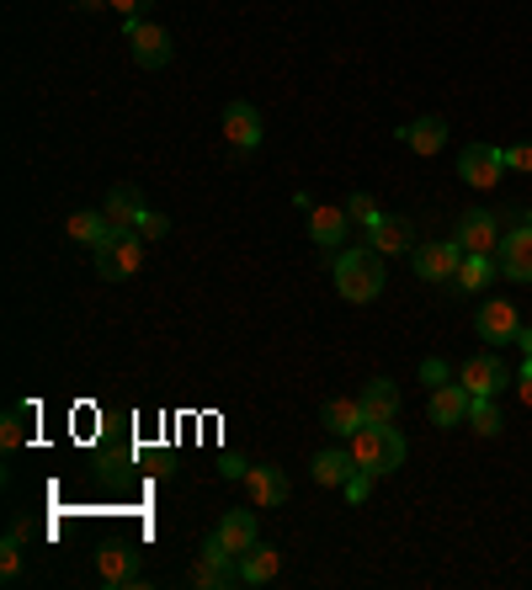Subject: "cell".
Listing matches in <instances>:
<instances>
[{"label": "cell", "instance_id": "obj_1", "mask_svg": "<svg viewBox=\"0 0 532 590\" xmlns=\"http://www.w3.org/2000/svg\"><path fill=\"white\" fill-rule=\"evenodd\" d=\"M330 276H335V293L346 298V304H373L378 293H383V256L378 250H346V256H335L326 261Z\"/></svg>", "mask_w": 532, "mask_h": 590}, {"label": "cell", "instance_id": "obj_2", "mask_svg": "<svg viewBox=\"0 0 532 590\" xmlns=\"http://www.w3.org/2000/svg\"><path fill=\"white\" fill-rule=\"evenodd\" d=\"M352 452H357V463L368 473H394L405 463V436L394 432V421H368L363 432L352 436Z\"/></svg>", "mask_w": 532, "mask_h": 590}, {"label": "cell", "instance_id": "obj_3", "mask_svg": "<svg viewBox=\"0 0 532 590\" xmlns=\"http://www.w3.org/2000/svg\"><path fill=\"white\" fill-rule=\"evenodd\" d=\"M144 267V235L139 229H123V224H113V235L96 245V276H107V282H123Z\"/></svg>", "mask_w": 532, "mask_h": 590}, {"label": "cell", "instance_id": "obj_4", "mask_svg": "<svg viewBox=\"0 0 532 590\" xmlns=\"http://www.w3.org/2000/svg\"><path fill=\"white\" fill-rule=\"evenodd\" d=\"M500 235H506V224H500V213L490 208H469V213H458V250L463 256H495L500 250Z\"/></svg>", "mask_w": 532, "mask_h": 590}, {"label": "cell", "instance_id": "obj_5", "mask_svg": "<svg viewBox=\"0 0 532 590\" xmlns=\"http://www.w3.org/2000/svg\"><path fill=\"white\" fill-rule=\"evenodd\" d=\"M410 267H415V276H426V282L452 287V282H458V267H463V250H458V239H442V245H415V250H410Z\"/></svg>", "mask_w": 532, "mask_h": 590}, {"label": "cell", "instance_id": "obj_6", "mask_svg": "<svg viewBox=\"0 0 532 590\" xmlns=\"http://www.w3.org/2000/svg\"><path fill=\"white\" fill-rule=\"evenodd\" d=\"M474 330H480V341H490V346H511L517 330H522V315H517L511 298H485L480 315H474Z\"/></svg>", "mask_w": 532, "mask_h": 590}, {"label": "cell", "instance_id": "obj_7", "mask_svg": "<svg viewBox=\"0 0 532 590\" xmlns=\"http://www.w3.org/2000/svg\"><path fill=\"white\" fill-rule=\"evenodd\" d=\"M458 384L474 393V399H495V393L511 384V373H506V362L490 352H480V356H469L463 367H458Z\"/></svg>", "mask_w": 532, "mask_h": 590}, {"label": "cell", "instance_id": "obj_8", "mask_svg": "<svg viewBox=\"0 0 532 590\" xmlns=\"http://www.w3.org/2000/svg\"><path fill=\"white\" fill-rule=\"evenodd\" d=\"M128 54H133V64L161 70V64H170V33L155 22H128Z\"/></svg>", "mask_w": 532, "mask_h": 590}, {"label": "cell", "instance_id": "obj_9", "mask_svg": "<svg viewBox=\"0 0 532 590\" xmlns=\"http://www.w3.org/2000/svg\"><path fill=\"white\" fill-rule=\"evenodd\" d=\"M458 176L469 181V187H480V192H490L495 181L506 176V160L495 144H469L463 155H458Z\"/></svg>", "mask_w": 532, "mask_h": 590}, {"label": "cell", "instance_id": "obj_10", "mask_svg": "<svg viewBox=\"0 0 532 590\" xmlns=\"http://www.w3.org/2000/svg\"><path fill=\"white\" fill-rule=\"evenodd\" d=\"M495 261H500V276H511V282H532V224L506 229V235H500V250H495Z\"/></svg>", "mask_w": 532, "mask_h": 590}, {"label": "cell", "instance_id": "obj_11", "mask_svg": "<svg viewBox=\"0 0 532 590\" xmlns=\"http://www.w3.org/2000/svg\"><path fill=\"white\" fill-rule=\"evenodd\" d=\"M469 404H474V393H469L463 384H458V378H452V384H442V389H431V404H426V415H431V426L452 432V426H469Z\"/></svg>", "mask_w": 532, "mask_h": 590}, {"label": "cell", "instance_id": "obj_12", "mask_svg": "<svg viewBox=\"0 0 532 590\" xmlns=\"http://www.w3.org/2000/svg\"><path fill=\"white\" fill-rule=\"evenodd\" d=\"M246 489L261 511H277L287 506V469H272V463H250L246 469Z\"/></svg>", "mask_w": 532, "mask_h": 590}, {"label": "cell", "instance_id": "obj_13", "mask_svg": "<svg viewBox=\"0 0 532 590\" xmlns=\"http://www.w3.org/2000/svg\"><path fill=\"white\" fill-rule=\"evenodd\" d=\"M96 569H102L107 586H139V580H144V575H139V553H133V543H107V548L96 553Z\"/></svg>", "mask_w": 532, "mask_h": 590}, {"label": "cell", "instance_id": "obj_14", "mask_svg": "<svg viewBox=\"0 0 532 590\" xmlns=\"http://www.w3.org/2000/svg\"><path fill=\"white\" fill-rule=\"evenodd\" d=\"M213 538H218V548L235 553V558L261 543V532H256V516H250V511H224V516H218V527H213Z\"/></svg>", "mask_w": 532, "mask_h": 590}, {"label": "cell", "instance_id": "obj_15", "mask_svg": "<svg viewBox=\"0 0 532 590\" xmlns=\"http://www.w3.org/2000/svg\"><path fill=\"white\" fill-rule=\"evenodd\" d=\"M224 139L250 155V150L261 144V113H256L250 102H229V107H224Z\"/></svg>", "mask_w": 532, "mask_h": 590}, {"label": "cell", "instance_id": "obj_16", "mask_svg": "<svg viewBox=\"0 0 532 590\" xmlns=\"http://www.w3.org/2000/svg\"><path fill=\"white\" fill-rule=\"evenodd\" d=\"M357 469H363V463H357L352 441H346V447H326V452H320V458L309 463V473H315V484H326V489H341V484H346V479H352Z\"/></svg>", "mask_w": 532, "mask_h": 590}, {"label": "cell", "instance_id": "obj_17", "mask_svg": "<svg viewBox=\"0 0 532 590\" xmlns=\"http://www.w3.org/2000/svg\"><path fill=\"white\" fill-rule=\"evenodd\" d=\"M320 421H326L330 436H341V441H352V436L368 426V415H363V399H326V410H320Z\"/></svg>", "mask_w": 532, "mask_h": 590}, {"label": "cell", "instance_id": "obj_18", "mask_svg": "<svg viewBox=\"0 0 532 590\" xmlns=\"http://www.w3.org/2000/svg\"><path fill=\"white\" fill-rule=\"evenodd\" d=\"M368 245L378 250V256H410V250H415V235H410L405 219L383 213V219H378V224L368 229Z\"/></svg>", "mask_w": 532, "mask_h": 590}, {"label": "cell", "instance_id": "obj_19", "mask_svg": "<svg viewBox=\"0 0 532 590\" xmlns=\"http://www.w3.org/2000/svg\"><path fill=\"white\" fill-rule=\"evenodd\" d=\"M277 569H283V553L267 548V543H256V548L240 553V586H272Z\"/></svg>", "mask_w": 532, "mask_h": 590}, {"label": "cell", "instance_id": "obj_20", "mask_svg": "<svg viewBox=\"0 0 532 590\" xmlns=\"http://www.w3.org/2000/svg\"><path fill=\"white\" fill-rule=\"evenodd\" d=\"M400 144H410L415 155H437L442 144H448V122L442 118H415L400 128Z\"/></svg>", "mask_w": 532, "mask_h": 590}, {"label": "cell", "instance_id": "obj_21", "mask_svg": "<svg viewBox=\"0 0 532 590\" xmlns=\"http://www.w3.org/2000/svg\"><path fill=\"white\" fill-rule=\"evenodd\" d=\"M144 213H150V202H144V192H139V187H113V192H107V219H113V224H123V229H139V219H144Z\"/></svg>", "mask_w": 532, "mask_h": 590}, {"label": "cell", "instance_id": "obj_22", "mask_svg": "<svg viewBox=\"0 0 532 590\" xmlns=\"http://www.w3.org/2000/svg\"><path fill=\"white\" fill-rule=\"evenodd\" d=\"M346 208H309V235H315V245L320 250H335L341 239H346Z\"/></svg>", "mask_w": 532, "mask_h": 590}, {"label": "cell", "instance_id": "obj_23", "mask_svg": "<svg viewBox=\"0 0 532 590\" xmlns=\"http://www.w3.org/2000/svg\"><path fill=\"white\" fill-rule=\"evenodd\" d=\"M357 399H363V415H368V421H394V415H400V389H394V378H373Z\"/></svg>", "mask_w": 532, "mask_h": 590}, {"label": "cell", "instance_id": "obj_24", "mask_svg": "<svg viewBox=\"0 0 532 590\" xmlns=\"http://www.w3.org/2000/svg\"><path fill=\"white\" fill-rule=\"evenodd\" d=\"M64 229H70L75 245H91V250H96L102 239L113 235V219H107V208H102V213H96V208H81V213H70V224H64Z\"/></svg>", "mask_w": 532, "mask_h": 590}, {"label": "cell", "instance_id": "obj_25", "mask_svg": "<svg viewBox=\"0 0 532 590\" xmlns=\"http://www.w3.org/2000/svg\"><path fill=\"white\" fill-rule=\"evenodd\" d=\"M495 272H500V261L495 256H463V267H458V293H485L495 282Z\"/></svg>", "mask_w": 532, "mask_h": 590}, {"label": "cell", "instance_id": "obj_26", "mask_svg": "<svg viewBox=\"0 0 532 590\" xmlns=\"http://www.w3.org/2000/svg\"><path fill=\"white\" fill-rule=\"evenodd\" d=\"M500 426H506V421H500V404H495V399H474V404H469V432L500 436Z\"/></svg>", "mask_w": 532, "mask_h": 590}, {"label": "cell", "instance_id": "obj_27", "mask_svg": "<svg viewBox=\"0 0 532 590\" xmlns=\"http://www.w3.org/2000/svg\"><path fill=\"white\" fill-rule=\"evenodd\" d=\"M346 219H357V224H368V229H373L383 213H378V202H373L368 192H352V197H346Z\"/></svg>", "mask_w": 532, "mask_h": 590}, {"label": "cell", "instance_id": "obj_28", "mask_svg": "<svg viewBox=\"0 0 532 590\" xmlns=\"http://www.w3.org/2000/svg\"><path fill=\"white\" fill-rule=\"evenodd\" d=\"M0 441H5V452L27 441V410H5V426H0Z\"/></svg>", "mask_w": 532, "mask_h": 590}, {"label": "cell", "instance_id": "obj_29", "mask_svg": "<svg viewBox=\"0 0 532 590\" xmlns=\"http://www.w3.org/2000/svg\"><path fill=\"white\" fill-rule=\"evenodd\" d=\"M0 575H5V580L22 575V538H5V543H0Z\"/></svg>", "mask_w": 532, "mask_h": 590}, {"label": "cell", "instance_id": "obj_30", "mask_svg": "<svg viewBox=\"0 0 532 590\" xmlns=\"http://www.w3.org/2000/svg\"><path fill=\"white\" fill-rule=\"evenodd\" d=\"M373 479H378V473L357 469V473H352V479H346V484H341V495H346L352 506H363V500H368V489H373Z\"/></svg>", "mask_w": 532, "mask_h": 590}, {"label": "cell", "instance_id": "obj_31", "mask_svg": "<svg viewBox=\"0 0 532 590\" xmlns=\"http://www.w3.org/2000/svg\"><path fill=\"white\" fill-rule=\"evenodd\" d=\"M500 160H506V170L528 176L532 170V144H500Z\"/></svg>", "mask_w": 532, "mask_h": 590}, {"label": "cell", "instance_id": "obj_32", "mask_svg": "<svg viewBox=\"0 0 532 590\" xmlns=\"http://www.w3.org/2000/svg\"><path fill=\"white\" fill-rule=\"evenodd\" d=\"M139 235H144V239H165V235H170V219H165V213H155V208H150V213L139 219Z\"/></svg>", "mask_w": 532, "mask_h": 590}, {"label": "cell", "instance_id": "obj_33", "mask_svg": "<svg viewBox=\"0 0 532 590\" xmlns=\"http://www.w3.org/2000/svg\"><path fill=\"white\" fill-rule=\"evenodd\" d=\"M421 384H431V389H442V384H452V373H448V362H421Z\"/></svg>", "mask_w": 532, "mask_h": 590}, {"label": "cell", "instance_id": "obj_34", "mask_svg": "<svg viewBox=\"0 0 532 590\" xmlns=\"http://www.w3.org/2000/svg\"><path fill=\"white\" fill-rule=\"evenodd\" d=\"M113 5H118V16H123V22H139V16H144L155 0H113Z\"/></svg>", "mask_w": 532, "mask_h": 590}, {"label": "cell", "instance_id": "obj_35", "mask_svg": "<svg viewBox=\"0 0 532 590\" xmlns=\"http://www.w3.org/2000/svg\"><path fill=\"white\" fill-rule=\"evenodd\" d=\"M517 393H522V404H532V356L522 362V373H517Z\"/></svg>", "mask_w": 532, "mask_h": 590}, {"label": "cell", "instance_id": "obj_36", "mask_svg": "<svg viewBox=\"0 0 532 590\" xmlns=\"http://www.w3.org/2000/svg\"><path fill=\"white\" fill-rule=\"evenodd\" d=\"M246 469H250V463H240V458H224V463H218L224 479H246Z\"/></svg>", "mask_w": 532, "mask_h": 590}, {"label": "cell", "instance_id": "obj_37", "mask_svg": "<svg viewBox=\"0 0 532 590\" xmlns=\"http://www.w3.org/2000/svg\"><path fill=\"white\" fill-rule=\"evenodd\" d=\"M517 346H522V352L532 356V330H517Z\"/></svg>", "mask_w": 532, "mask_h": 590}, {"label": "cell", "instance_id": "obj_38", "mask_svg": "<svg viewBox=\"0 0 532 590\" xmlns=\"http://www.w3.org/2000/svg\"><path fill=\"white\" fill-rule=\"evenodd\" d=\"M81 11H96V5H113V0H75Z\"/></svg>", "mask_w": 532, "mask_h": 590}, {"label": "cell", "instance_id": "obj_39", "mask_svg": "<svg viewBox=\"0 0 532 590\" xmlns=\"http://www.w3.org/2000/svg\"><path fill=\"white\" fill-rule=\"evenodd\" d=\"M528 224H532V208H528Z\"/></svg>", "mask_w": 532, "mask_h": 590}]
</instances>
